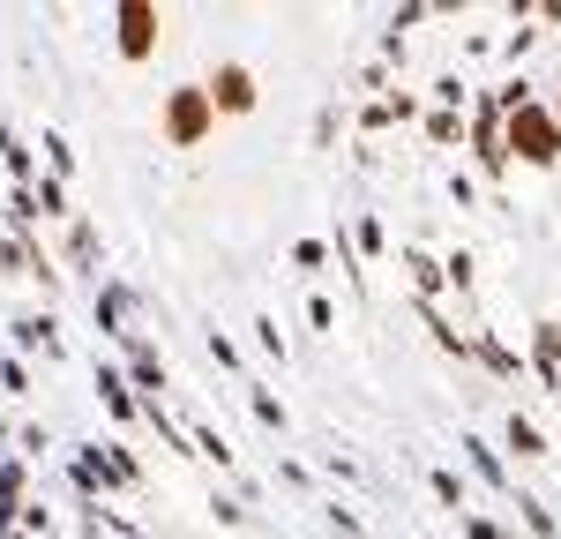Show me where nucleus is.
<instances>
[{
  "mask_svg": "<svg viewBox=\"0 0 561 539\" xmlns=\"http://www.w3.org/2000/svg\"><path fill=\"white\" fill-rule=\"evenodd\" d=\"M517 150L524 165H554L561 158V121L554 113H539V105H517L510 113V128H502V158Z\"/></svg>",
  "mask_w": 561,
  "mask_h": 539,
  "instance_id": "1",
  "label": "nucleus"
},
{
  "mask_svg": "<svg viewBox=\"0 0 561 539\" xmlns=\"http://www.w3.org/2000/svg\"><path fill=\"white\" fill-rule=\"evenodd\" d=\"M165 142L173 150H195V142H210V128H217V113H210V98H203V83H180L173 98H165Z\"/></svg>",
  "mask_w": 561,
  "mask_h": 539,
  "instance_id": "2",
  "label": "nucleus"
},
{
  "mask_svg": "<svg viewBox=\"0 0 561 539\" xmlns=\"http://www.w3.org/2000/svg\"><path fill=\"white\" fill-rule=\"evenodd\" d=\"M203 98H210V113H255V68H240V60H217V76L203 83Z\"/></svg>",
  "mask_w": 561,
  "mask_h": 539,
  "instance_id": "3",
  "label": "nucleus"
},
{
  "mask_svg": "<svg viewBox=\"0 0 561 539\" xmlns=\"http://www.w3.org/2000/svg\"><path fill=\"white\" fill-rule=\"evenodd\" d=\"M113 23H121V53H128V60H150V53H158V8H150V0L113 8Z\"/></svg>",
  "mask_w": 561,
  "mask_h": 539,
  "instance_id": "4",
  "label": "nucleus"
}]
</instances>
